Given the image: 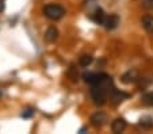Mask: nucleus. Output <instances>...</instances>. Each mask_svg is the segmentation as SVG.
Listing matches in <instances>:
<instances>
[{
    "mask_svg": "<svg viewBox=\"0 0 153 134\" xmlns=\"http://www.w3.org/2000/svg\"><path fill=\"white\" fill-rule=\"evenodd\" d=\"M114 88L111 76L102 73L99 81L95 85H91V98L96 106H103L108 100V95Z\"/></svg>",
    "mask_w": 153,
    "mask_h": 134,
    "instance_id": "1",
    "label": "nucleus"
},
{
    "mask_svg": "<svg viewBox=\"0 0 153 134\" xmlns=\"http://www.w3.org/2000/svg\"><path fill=\"white\" fill-rule=\"evenodd\" d=\"M57 38H58V30L54 26L48 27V30L45 31V39L48 42H54Z\"/></svg>",
    "mask_w": 153,
    "mask_h": 134,
    "instance_id": "11",
    "label": "nucleus"
},
{
    "mask_svg": "<svg viewBox=\"0 0 153 134\" xmlns=\"http://www.w3.org/2000/svg\"><path fill=\"white\" fill-rule=\"evenodd\" d=\"M43 15L50 21H60L65 15V8L60 4L50 3L43 7Z\"/></svg>",
    "mask_w": 153,
    "mask_h": 134,
    "instance_id": "2",
    "label": "nucleus"
},
{
    "mask_svg": "<svg viewBox=\"0 0 153 134\" xmlns=\"http://www.w3.org/2000/svg\"><path fill=\"white\" fill-rule=\"evenodd\" d=\"M122 81L125 83V84H131V83H137L140 80V76H138V72H137L136 69H130L127 70L126 73H123L122 75Z\"/></svg>",
    "mask_w": 153,
    "mask_h": 134,
    "instance_id": "6",
    "label": "nucleus"
},
{
    "mask_svg": "<svg viewBox=\"0 0 153 134\" xmlns=\"http://www.w3.org/2000/svg\"><path fill=\"white\" fill-rule=\"evenodd\" d=\"M107 122H108V117L103 111H98L91 117V125L95 129H102Z\"/></svg>",
    "mask_w": 153,
    "mask_h": 134,
    "instance_id": "4",
    "label": "nucleus"
},
{
    "mask_svg": "<svg viewBox=\"0 0 153 134\" xmlns=\"http://www.w3.org/2000/svg\"><path fill=\"white\" fill-rule=\"evenodd\" d=\"M85 130H87L85 127H81V129H80V133H84V131H85Z\"/></svg>",
    "mask_w": 153,
    "mask_h": 134,
    "instance_id": "18",
    "label": "nucleus"
},
{
    "mask_svg": "<svg viewBox=\"0 0 153 134\" xmlns=\"http://www.w3.org/2000/svg\"><path fill=\"white\" fill-rule=\"evenodd\" d=\"M33 115H34V108H26V110L22 113V118H25V119H29Z\"/></svg>",
    "mask_w": 153,
    "mask_h": 134,
    "instance_id": "15",
    "label": "nucleus"
},
{
    "mask_svg": "<svg viewBox=\"0 0 153 134\" xmlns=\"http://www.w3.org/2000/svg\"><path fill=\"white\" fill-rule=\"evenodd\" d=\"M126 126H127V123L123 118H117V119L111 123V130H113V133L118 134V133H122V131L126 129Z\"/></svg>",
    "mask_w": 153,
    "mask_h": 134,
    "instance_id": "8",
    "label": "nucleus"
},
{
    "mask_svg": "<svg viewBox=\"0 0 153 134\" xmlns=\"http://www.w3.org/2000/svg\"><path fill=\"white\" fill-rule=\"evenodd\" d=\"M140 126H141L142 129H152L153 127V118L152 117H142L141 119H140V123H138Z\"/></svg>",
    "mask_w": 153,
    "mask_h": 134,
    "instance_id": "13",
    "label": "nucleus"
},
{
    "mask_svg": "<svg viewBox=\"0 0 153 134\" xmlns=\"http://www.w3.org/2000/svg\"><path fill=\"white\" fill-rule=\"evenodd\" d=\"M118 24H119V16L117 14H110L106 16L103 26L106 27L107 30H114L118 27Z\"/></svg>",
    "mask_w": 153,
    "mask_h": 134,
    "instance_id": "5",
    "label": "nucleus"
},
{
    "mask_svg": "<svg viewBox=\"0 0 153 134\" xmlns=\"http://www.w3.org/2000/svg\"><path fill=\"white\" fill-rule=\"evenodd\" d=\"M90 16H91V19H92L95 23L103 24L104 23V19H106L107 15H106V12L100 8V7H95V10H94V11L90 14Z\"/></svg>",
    "mask_w": 153,
    "mask_h": 134,
    "instance_id": "7",
    "label": "nucleus"
},
{
    "mask_svg": "<svg viewBox=\"0 0 153 134\" xmlns=\"http://www.w3.org/2000/svg\"><path fill=\"white\" fill-rule=\"evenodd\" d=\"M94 61V57L91 54H84L81 56L80 58H79V65L83 68H87V67H90L91 64H92Z\"/></svg>",
    "mask_w": 153,
    "mask_h": 134,
    "instance_id": "12",
    "label": "nucleus"
},
{
    "mask_svg": "<svg viewBox=\"0 0 153 134\" xmlns=\"http://www.w3.org/2000/svg\"><path fill=\"white\" fill-rule=\"evenodd\" d=\"M100 75H102V73L88 72V73H84V75H83V79H84V81H85L87 84L95 85L96 83L99 81V79H100Z\"/></svg>",
    "mask_w": 153,
    "mask_h": 134,
    "instance_id": "9",
    "label": "nucleus"
},
{
    "mask_svg": "<svg viewBox=\"0 0 153 134\" xmlns=\"http://www.w3.org/2000/svg\"><path fill=\"white\" fill-rule=\"evenodd\" d=\"M127 98H130L129 93L123 92V91H119L117 90V88H113V91L110 92V95H108V100H110V103L113 106H118L121 104L123 100H126Z\"/></svg>",
    "mask_w": 153,
    "mask_h": 134,
    "instance_id": "3",
    "label": "nucleus"
},
{
    "mask_svg": "<svg viewBox=\"0 0 153 134\" xmlns=\"http://www.w3.org/2000/svg\"><path fill=\"white\" fill-rule=\"evenodd\" d=\"M142 103L145 106H150L153 107V92H149V93H145L142 96Z\"/></svg>",
    "mask_w": 153,
    "mask_h": 134,
    "instance_id": "14",
    "label": "nucleus"
},
{
    "mask_svg": "<svg viewBox=\"0 0 153 134\" xmlns=\"http://www.w3.org/2000/svg\"><path fill=\"white\" fill-rule=\"evenodd\" d=\"M141 24L148 33L153 34V16L152 15H145V16H142Z\"/></svg>",
    "mask_w": 153,
    "mask_h": 134,
    "instance_id": "10",
    "label": "nucleus"
},
{
    "mask_svg": "<svg viewBox=\"0 0 153 134\" xmlns=\"http://www.w3.org/2000/svg\"><path fill=\"white\" fill-rule=\"evenodd\" d=\"M142 7H144L145 10H153V0H144Z\"/></svg>",
    "mask_w": 153,
    "mask_h": 134,
    "instance_id": "16",
    "label": "nucleus"
},
{
    "mask_svg": "<svg viewBox=\"0 0 153 134\" xmlns=\"http://www.w3.org/2000/svg\"><path fill=\"white\" fill-rule=\"evenodd\" d=\"M4 8H6V4H4V0H0V12L4 11Z\"/></svg>",
    "mask_w": 153,
    "mask_h": 134,
    "instance_id": "17",
    "label": "nucleus"
}]
</instances>
